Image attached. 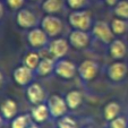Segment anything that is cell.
Here are the masks:
<instances>
[{"label": "cell", "mask_w": 128, "mask_h": 128, "mask_svg": "<svg viewBox=\"0 0 128 128\" xmlns=\"http://www.w3.org/2000/svg\"><path fill=\"white\" fill-rule=\"evenodd\" d=\"M68 23L74 30L88 31L92 26V16L87 10H72L68 16Z\"/></svg>", "instance_id": "1"}, {"label": "cell", "mask_w": 128, "mask_h": 128, "mask_svg": "<svg viewBox=\"0 0 128 128\" xmlns=\"http://www.w3.org/2000/svg\"><path fill=\"white\" fill-rule=\"evenodd\" d=\"M41 28L50 38H57L64 30L62 20L56 15H46L41 20Z\"/></svg>", "instance_id": "2"}, {"label": "cell", "mask_w": 128, "mask_h": 128, "mask_svg": "<svg viewBox=\"0 0 128 128\" xmlns=\"http://www.w3.org/2000/svg\"><path fill=\"white\" fill-rule=\"evenodd\" d=\"M54 72L57 76L62 80H72L77 74V67L72 61L67 60V59H58L56 60V66H54Z\"/></svg>", "instance_id": "3"}, {"label": "cell", "mask_w": 128, "mask_h": 128, "mask_svg": "<svg viewBox=\"0 0 128 128\" xmlns=\"http://www.w3.org/2000/svg\"><path fill=\"white\" fill-rule=\"evenodd\" d=\"M69 41L62 38H56L48 44V52L54 60L62 59L69 50Z\"/></svg>", "instance_id": "4"}, {"label": "cell", "mask_w": 128, "mask_h": 128, "mask_svg": "<svg viewBox=\"0 0 128 128\" xmlns=\"http://www.w3.org/2000/svg\"><path fill=\"white\" fill-rule=\"evenodd\" d=\"M46 106H48L49 110H50V114L53 118H60V117L65 116L68 111V106L65 99L60 96V95H51L46 101Z\"/></svg>", "instance_id": "5"}, {"label": "cell", "mask_w": 128, "mask_h": 128, "mask_svg": "<svg viewBox=\"0 0 128 128\" xmlns=\"http://www.w3.org/2000/svg\"><path fill=\"white\" fill-rule=\"evenodd\" d=\"M38 17L28 8H22L17 10L16 14V24L24 30H32L38 25Z\"/></svg>", "instance_id": "6"}, {"label": "cell", "mask_w": 128, "mask_h": 128, "mask_svg": "<svg viewBox=\"0 0 128 128\" xmlns=\"http://www.w3.org/2000/svg\"><path fill=\"white\" fill-rule=\"evenodd\" d=\"M92 34L99 41L108 44L114 41V33L112 32L111 26L103 20H98L92 27Z\"/></svg>", "instance_id": "7"}, {"label": "cell", "mask_w": 128, "mask_h": 128, "mask_svg": "<svg viewBox=\"0 0 128 128\" xmlns=\"http://www.w3.org/2000/svg\"><path fill=\"white\" fill-rule=\"evenodd\" d=\"M49 38L50 36L41 27H34L27 33V42L33 49H43L49 44Z\"/></svg>", "instance_id": "8"}, {"label": "cell", "mask_w": 128, "mask_h": 128, "mask_svg": "<svg viewBox=\"0 0 128 128\" xmlns=\"http://www.w3.org/2000/svg\"><path fill=\"white\" fill-rule=\"evenodd\" d=\"M77 72L80 77L85 82L93 80L99 72V65L94 60L86 59L80 64V66L77 67Z\"/></svg>", "instance_id": "9"}, {"label": "cell", "mask_w": 128, "mask_h": 128, "mask_svg": "<svg viewBox=\"0 0 128 128\" xmlns=\"http://www.w3.org/2000/svg\"><path fill=\"white\" fill-rule=\"evenodd\" d=\"M69 44L76 50H83L87 48L90 44V35L87 31H80V30H72L69 34Z\"/></svg>", "instance_id": "10"}, {"label": "cell", "mask_w": 128, "mask_h": 128, "mask_svg": "<svg viewBox=\"0 0 128 128\" xmlns=\"http://www.w3.org/2000/svg\"><path fill=\"white\" fill-rule=\"evenodd\" d=\"M34 72L35 70L28 68L27 66L22 65L14 70L12 77L20 86H28L34 78Z\"/></svg>", "instance_id": "11"}, {"label": "cell", "mask_w": 128, "mask_h": 128, "mask_svg": "<svg viewBox=\"0 0 128 128\" xmlns=\"http://www.w3.org/2000/svg\"><path fill=\"white\" fill-rule=\"evenodd\" d=\"M26 98L30 103L33 106L43 103L46 99V91L38 83H31L26 88Z\"/></svg>", "instance_id": "12"}, {"label": "cell", "mask_w": 128, "mask_h": 128, "mask_svg": "<svg viewBox=\"0 0 128 128\" xmlns=\"http://www.w3.org/2000/svg\"><path fill=\"white\" fill-rule=\"evenodd\" d=\"M127 66L121 61H116L111 64L108 68V76L114 82H120L127 75Z\"/></svg>", "instance_id": "13"}, {"label": "cell", "mask_w": 128, "mask_h": 128, "mask_svg": "<svg viewBox=\"0 0 128 128\" xmlns=\"http://www.w3.org/2000/svg\"><path fill=\"white\" fill-rule=\"evenodd\" d=\"M50 110H49L48 106L46 103H40V104H35L32 108L31 111V117L33 119L34 122L36 124H43L50 117Z\"/></svg>", "instance_id": "14"}, {"label": "cell", "mask_w": 128, "mask_h": 128, "mask_svg": "<svg viewBox=\"0 0 128 128\" xmlns=\"http://www.w3.org/2000/svg\"><path fill=\"white\" fill-rule=\"evenodd\" d=\"M17 111H18V106L12 99H6L0 104V114L7 120H12L16 117Z\"/></svg>", "instance_id": "15"}, {"label": "cell", "mask_w": 128, "mask_h": 128, "mask_svg": "<svg viewBox=\"0 0 128 128\" xmlns=\"http://www.w3.org/2000/svg\"><path fill=\"white\" fill-rule=\"evenodd\" d=\"M54 66H56V60L52 57H42L39 66L35 69V72L41 77H46L54 70Z\"/></svg>", "instance_id": "16"}, {"label": "cell", "mask_w": 128, "mask_h": 128, "mask_svg": "<svg viewBox=\"0 0 128 128\" xmlns=\"http://www.w3.org/2000/svg\"><path fill=\"white\" fill-rule=\"evenodd\" d=\"M126 52H127V49H126L125 43L121 40H114L110 43L109 53H110V56L114 59L120 60V59H122L126 56Z\"/></svg>", "instance_id": "17"}, {"label": "cell", "mask_w": 128, "mask_h": 128, "mask_svg": "<svg viewBox=\"0 0 128 128\" xmlns=\"http://www.w3.org/2000/svg\"><path fill=\"white\" fill-rule=\"evenodd\" d=\"M62 9V0H44L42 2V10L46 12V15H57Z\"/></svg>", "instance_id": "18"}, {"label": "cell", "mask_w": 128, "mask_h": 128, "mask_svg": "<svg viewBox=\"0 0 128 128\" xmlns=\"http://www.w3.org/2000/svg\"><path fill=\"white\" fill-rule=\"evenodd\" d=\"M65 100L67 102L68 108L72 109V110H75L83 103V94L77 90H72L66 94Z\"/></svg>", "instance_id": "19"}, {"label": "cell", "mask_w": 128, "mask_h": 128, "mask_svg": "<svg viewBox=\"0 0 128 128\" xmlns=\"http://www.w3.org/2000/svg\"><path fill=\"white\" fill-rule=\"evenodd\" d=\"M119 112H120V106L117 102H109L103 109V116L108 121L117 118L119 116Z\"/></svg>", "instance_id": "20"}, {"label": "cell", "mask_w": 128, "mask_h": 128, "mask_svg": "<svg viewBox=\"0 0 128 128\" xmlns=\"http://www.w3.org/2000/svg\"><path fill=\"white\" fill-rule=\"evenodd\" d=\"M41 58L42 57L40 56L38 52L31 51V52H28V53L25 54L24 59H23V65H25L28 68H31V69L35 70L36 67L39 66L40 61H41Z\"/></svg>", "instance_id": "21"}, {"label": "cell", "mask_w": 128, "mask_h": 128, "mask_svg": "<svg viewBox=\"0 0 128 128\" xmlns=\"http://www.w3.org/2000/svg\"><path fill=\"white\" fill-rule=\"evenodd\" d=\"M114 12L117 17H119V18L128 20V0L118 1V4L114 6Z\"/></svg>", "instance_id": "22"}, {"label": "cell", "mask_w": 128, "mask_h": 128, "mask_svg": "<svg viewBox=\"0 0 128 128\" xmlns=\"http://www.w3.org/2000/svg\"><path fill=\"white\" fill-rule=\"evenodd\" d=\"M110 26H111V28H112V32H114V34H117V35L124 34L127 31V23H126V20H122V18H119V17L112 20Z\"/></svg>", "instance_id": "23"}, {"label": "cell", "mask_w": 128, "mask_h": 128, "mask_svg": "<svg viewBox=\"0 0 128 128\" xmlns=\"http://www.w3.org/2000/svg\"><path fill=\"white\" fill-rule=\"evenodd\" d=\"M30 126V117L27 114L16 116L10 122V128H27Z\"/></svg>", "instance_id": "24"}, {"label": "cell", "mask_w": 128, "mask_h": 128, "mask_svg": "<svg viewBox=\"0 0 128 128\" xmlns=\"http://www.w3.org/2000/svg\"><path fill=\"white\" fill-rule=\"evenodd\" d=\"M57 126H58V128H77V122L72 117L65 114V116L58 118Z\"/></svg>", "instance_id": "25"}, {"label": "cell", "mask_w": 128, "mask_h": 128, "mask_svg": "<svg viewBox=\"0 0 128 128\" xmlns=\"http://www.w3.org/2000/svg\"><path fill=\"white\" fill-rule=\"evenodd\" d=\"M66 2L72 10H82L88 6V0H66Z\"/></svg>", "instance_id": "26"}, {"label": "cell", "mask_w": 128, "mask_h": 128, "mask_svg": "<svg viewBox=\"0 0 128 128\" xmlns=\"http://www.w3.org/2000/svg\"><path fill=\"white\" fill-rule=\"evenodd\" d=\"M110 128H128L127 121L124 117H117L114 120L110 121Z\"/></svg>", "instance_id": "27"}, {"label": "cell", "mask_w": 128, "mask_h": 128, "mask_svg": "<svg viewBox=\"0 0 128 128\" xmlns=\"http://www.w3.org/2000/svg\"><path fill=\"white\" fill-rule=\"evenodd\" d=\"M8 8L12 10H20L23 8L25 4V0H6Z\"/></svg>", "instance_id": "28"}, {"label": "cell", "mask_w": 128, "mask_h": 128, "mask_svg": "<svg viewBox=\"0 0 128 128\" xmlns=\"http://www.w3.org/2000/svg\"><path fill=\"white\" fill-rule=\"evenodd\" d=\"M119 0H106V4L108 6H110V7H114V6L118 4Z\"/></svg>", "instance_id": "29"}, {"label": "cell", "mask_w": 128, "mask_h": 128, "mask_svg": "<svg viewBox=\"0 0 128 128\" xmlns=\"http://www.w3.org/2000/svg\"><path fill=\"white\" fill-rule=\"evenodd\" d=\"M4 15H5V6H4V4L0 0V20L4 17Z\"/></svg>", "instance_id": "30"}, {"label": "cell", "mask_w": 128, "mask_h": 128, "mask_svg": "<svg viewBox=\"0 0 128 128\" xmlns=\"http://www.w3.org/2000/svg\"><path fill=\"white\" fill-rule=\"evenodd\" d=\"M27 128H40V127L38 126V124L35 122V124H30V126Z\"/></svg>", "instance_id": "31"}, {"label": "cell", "mask_w": 128, "mask_h": 128, "mask_svg": "<svg viewBox=\"0 0 128 128\" xmlns=\"http://www.w3.org/2000/svg\"><path fill=\"white\" fill-rule=\"evenodd\" d=\"M2 82H4V75H2V72H0V86L2 85Z\"/></svg>", "instance_id": "32"}, {"label": "cell", "mask_w": 128, "mask_h": 128, "mask_svg": "<svg viewBox=\"0 0 128 128\" xmlns=\"http://www.w3.org/2000/svg\"><path fill=\"white\" fill-rule=\"evenodd\" d=\"M4 117H2V114H0V128H1V126H2V122H4Z\"/></svg>", "instance_id": "33"}, {"label": "cell", "mask_w": 128, "mask_h": 128, "mask_svg": "<svg viewBox=\"0 0 128 128\" xmlns=\"http://www.w3.org/2000/svg\"><path fill=\"white\" fill-rule=\"evenodd\" d=\"M31 1H40V0H31Z\"/></svg>", "instance_id": "34"}, {"label": "cell", "mask_w": 128, "mask_h": 128, "mask_svg": "<svg viewBox=\"0 0 128 128\" xmlns=\"http://www.w3.org/2000/svg\"><path fill=\"white\" fill-rule=\"evenodd\" d=\"M86 128H91V127H86Z\"/></svg>", "instance_id": "35"}]
</instances>
